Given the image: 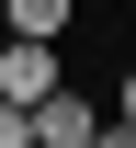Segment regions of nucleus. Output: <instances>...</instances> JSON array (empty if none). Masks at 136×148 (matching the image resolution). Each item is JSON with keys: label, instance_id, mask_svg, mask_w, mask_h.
Masks as SVG:
<instances>
[{"label": "nucleus", "instance_id": "3", "mask_svg": "<svg viewBox=\"0 0 136 148\" xmlns=\"http://www.w3.org/2000/svg\"><path fill=\"white\" fill-rule=\"evenodd\" d=\"M0 12H12V34H45V46H57V34H68V12H79V0H0Z\"/></svg>", "mask_w": 136, "mask_h": 148}, {"label": "nucleus", "instance_id": "4", "mask_svg": "<svg viewBox=\"0 0 136 148\" xmlns=\"http://www.w3.org/2000/svg\"><path fill=\"white\" fill-rule=\"evenodd\" d=\"M0 148H34V103H0Z\"/></svg>", "mask_w": 136, "mask_h": 148}, {"label": "nucleus", "instance_id": "2", "mask_svg": "<svg viewBox=\"0 0 136 148\" xmlns=\"http://www.w3.org/2000/svg\"><path fill=\"white\" fill-rule=\"evenodd\" d=\"M91 125H102V103H79L68 80H57V91L34 103V148H91Z\"/></svg>", "mask_w": 136, "mask_h": 148}, {"label": "nucleus", "instance_id": "5", "mask_svg": "<svg viewBox=\"0 0 136 148\" xmlns=\"http://www.w3.org/2000/svg\"><path fill=\"white\" fill-rule=\"evenodd\" d=\"M91 148H136V125H125V114H102V125H91Z\"/></svg>", "mask_w": 136, "mask_h": 148}, {"label": "nucleus", "instance_id": "6", "mask_svg": "<svg viewBox=\"0 0 136 148\" xmlns=\"http://www.w3.org/2000/svg\"><path fill=\"white\" fill-rule=\"evenodd\" d=\"M114 114H125V125H136V69H125V80H114Z\"/></svg>", "mask_w": 136, "mask_h": 148}, {"label": "nucleus", "instance_id": "1", "mask_svg": "<svg viewBox=\"0 0 136 148\" xmlns=\"http://www.w3.org/2000/svg\"><path fill=\"white\" fill-rule=\"evenodd\" d=\"M57 91V46L45 34H0V103H45Z\"/></svg>", "mask_w": 136, "mask_h": 148}]
</instances>
